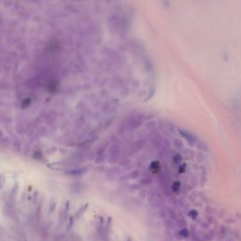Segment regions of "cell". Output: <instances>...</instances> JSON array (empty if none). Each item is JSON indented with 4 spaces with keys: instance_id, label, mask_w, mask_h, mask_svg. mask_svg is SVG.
Wrapping results in <instances>:
<instances>
[{
    "instance_id": "cell-4",
    "label": "cell",
    "mask_w": 241,
    "mask_h": 241,
    "mask_svg": "<svg viewBox=\"0 0 241 241\" xmlns=\"http://www.w3.org/2000/svg\"><path fill=\"white\" fill-rule=\"evenodd\" d=\"M171 188H173V192H175V193L178 192V191H179V188H180V183H179V182H174L173 185V186H171Z\"/></svg>"
},
{
    "instance_id": "cell-2",
    "label": "cell",
    "mask_w": 241,
    "mask_h": 241,
    "mask_svg": "<svg viewBox=\"0 0 241 241\" xmlns=\"http://www.w3.org/2000/svg\"><path fill=\"white\" fill-rule=\"evenodd\" d=\"M179 234H180V235H181V237H184V238H186V237H189V232H188V229H186V228H183L182 230H180Z\"/></svg>"
},
{
    "instance_id": "cell-1",
    "label": "cell",
    "mask_w": 241,
    "mask_h": 241,
    "mask_svg": "<svg viewBox=\"0 0 241 241\" xmlns=\"http://www.w3.org/2000/svg\"><path fill=\"white\" fill-rule=\"evenodd\" d=\"M178 131L180 133V135L183 137H185V139L188 141V143L190 145H193L196 142V140H197V137H196L192 133H190L186 130H184V129H181V128H178Z\"/></svg>"
},
{
    "instance_id": "cell-5",
    "label": "cell",
    "mask_w": 241,
    "mask_h": 241,
    "mask_svg": "<svg viewBox=\"0 0 241 241\" xmlns=\"http://www.w3.org/2000/svg\"><path fill=\"white\" fill-rule=\"evenodd\" d=\"M189 217L190 218H192V219H196L198 217V212L196 210H192V211H190L189 212Z\"/></svg>"
},
{
    "instance_id": "cell-3",
    "label": "cell",
    "mask_w": 241,
    "mask_h": 241,
    "mask_svg": "<svg viewBox=\"0 0 241 241\" xmlns=\"http://www.w3.org/2000/svg\"><path fill=\"white\" fill-rule=\"evenodd\" d=\"M183 161V157H182V155L180 154H176L173 157V162L176 164H179L181 163V162Z\"/></svg>"
}]
</instances>
